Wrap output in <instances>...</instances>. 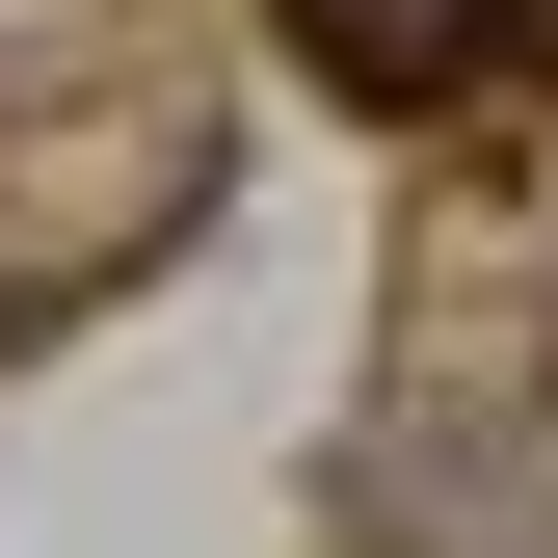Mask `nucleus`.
Wrapping results in <instances>:
<instances>
[{
  "mask_svg": "<svg viewBox=\"0 0 558 558\" xmlns=\"http://www.w3.org/2000/svg\"><path fill=\"white\" fill-rule=\"evenodd\" d=\"M293 27H319V81H478L506 0H293Z\"/></svg>",
  "mask_w": 558,
  "mask_h": 558,
  "instance_id": "nucleus-1",
  "label": "nucleus"
}]
</instances>
